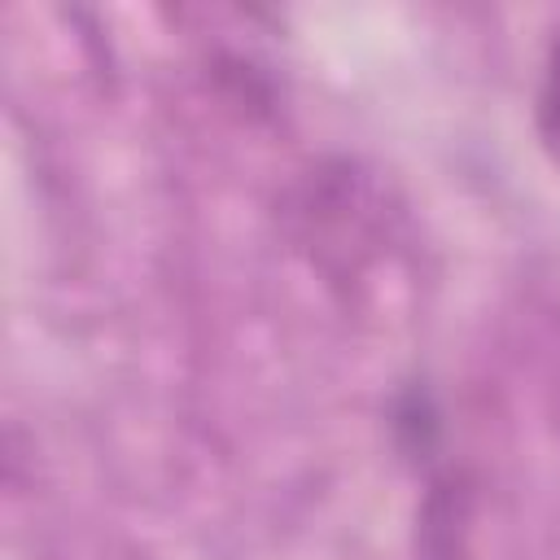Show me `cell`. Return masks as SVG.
<instances>
[{"mask_svg":"<svg viewBox=\"0 0 560 560\" xmlns=\"http://www.w3.org/2000/svg\"><path fill=\"white\" fill-rule=\"evenodd\" d=\"M538 131H542V144L551 149V158L560 162V39L547 57V74H542V92H538Z\"/></svg>","mask_w":560,"mask_h":560,"instance_id":"1","label":"cell"}]
</instances>
